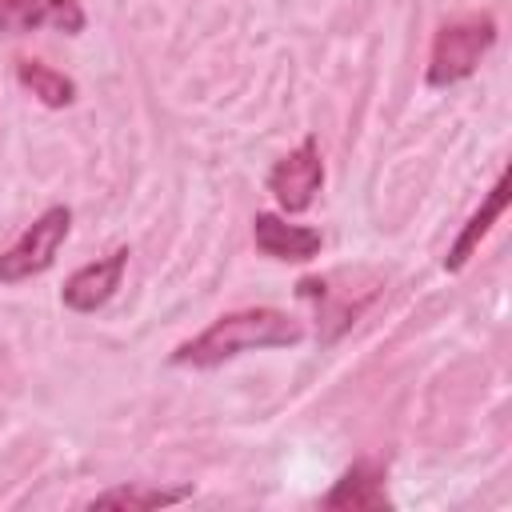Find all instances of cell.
Returning a JSON list of instances; mask_svg holds the SVG:
<instances>
[{
    "instance_id": "3957f363",
    "label": "cell",
    "mask_w": 512,
    "mask_h": 512,
    "mask_svg": "<svg viewBox=\"0 0 512 512\" xmlns=\"http://www.w3.org/2000/svg\"><path fill=\"white\" fill-rule=\"evenodd\" d=\"M68 232H72V208L68 204L44 208L20 232V240L0 256V284H24V280L48 272L56 252H60V244L68 240Z\"/></svg>"
},
{
    "instance_id": "52a82bcc",
    "label": "cell",
    "mask_w": 512,
    "mask_h": 512,
    "mask_svg": "<svg viewBox=\"0 0 512 512\" xmlns=\"http://www.w3.org/2000/svg\"><path fill=\"white\" fill-rule=\"evenodd\" d=\"M252 240H256V248L264 252V256H272V260H292V264H304V260H312L316 252H320V244H324V236L316 232V228H308V224H288L284 216H276V212H256L252 216Z\"/></svg>"
},
{
    "instance_id": "7a4b0ae2",
    "label": "cell",
    "mask_w": 512,
    "mask_h": 512,
    "mask_svg": "<svg viewBox=\"0 0 512 512\" xmlns=\"http://www.w3.org/2000/svg\"><path fill=\"white\" fill-rule=\"evenodd\" d=\"M492 44H496V20L488 12H468L440 24L432 36L428 72H424L428 88H448L468 80L480 68V60L492 52Z\"/></svg>"
},
{
    "instance_id": "30bf717a",
    "label": "cell",
    "mask_w": 512,
    "mask_h": 512,
    "mask_svg": "<svg viewBox=\"0 0 512 512\" xmlns=\"http://www.w3.org/2000/svg\"><path fill=\"white\" fill-rule=\"evenodd\" d=\"M180 500H192V488L180 484V488H160V484H116V488H104L88 500V508H120V512H152V508H168V504H180Z\"/></svg>"
},
{
    "instance_id": "8992f818",
    "label": "cell",
    "mask_w": 512,
    "mask_h": 512,
    "mask_svg": "<svg viewBox=\"0 0 512 512\" xmlns=\"http://www.w3.org/2000/svg\"><path fill=\"white\" fill-rule=\"evenodd\" d=\"M124 268H128V248H116V252H108V256L76 268L64 280V288H60L64 308H72V312H96V308H104L116 296V288L124 280Z\"/></svg>"
},
{
    "instance_id": "6da1fadb",
    "label": "cell",
    "mask_w": 512,
    "mask_h": 512,
    "mask_svg": "<svg viewBox=\"0 0 512 512\" xmlns=\"http://www.w3.org/2000/svg\"><path fill=\"white\" fill-rule=\"evenodd\" d=\"M304 340V328L296 316L280 312V308H240L228 312L220 320H212L200 336L184 340L172 352V364L180 368H216L240 352H256V348H292Z\"/></svg>"
},
{
    "instance_id": "5b68a950",
    "label": "cell",
    "mask_w": 512,
    "mask_h": 512,
    "mask_svg": "<svg viewBox=\"0 0 512 512\" xmlns=\"http://www.w3.org/2000/svg\"><path fill=\"white\" fill-rule=\"evenodd\" d=\"M88 16L80 0H0V32L4 36H28L36 28H56V32H84Z\"/></svg>"
},
{
    "instance_id": "ba28073f",
    "label": "cell",
    "mask_w": 512,
    "mask_h": 512,
    "mask_svg": "<svg viewBox=\"0 0 512 512\" xmlns=\"http://www.w3.org/2000/svg\"><path fill=\"white\" fill-rule=\"evenodd\" d=\"M324 508H352V512H388L392 500L384 492V468L376 460H356L324 496Z\"/></svg>"
},
{
    "instance_id": "8fae6325",
    "label": "cell",
    "mask_w": 512,
    "mask_h": 512,
    "mask_svg": "<svg viewBox=\"0 0 512 512\" xmlns=\"http://www.w3.org/2000/svg\"><path fill=\"white\" fill-rule=\"evenodd\" d=\"M16 80L44 104V108H68L76 100V84L72 76L40 64V60H16Z\"/></svg>"
},
{
    "instance_id": "277c9868",
    "label": "cell",
    "mask_w": 512,
    "mask_h": 512,
    "mask_svg": "<svg viewBox=\"0 0 512 512\" xmlns=\"http://www.w3.org/2000/svg\"><path fill=\"white\" fill-rule=\"evenodd\" d=\"M320 184H324V160H320L316 136H304L268 172V192L276 196V204L284 212H308L312 200H316V192H320Z\"/></svg>"
},
{
    "instance_id": "9c48e42d",
    "label": "cell",
    "mask_w": 512,
    "mask_h": 512,
    "mask_svg": "<svg viewBox=\"0 0 512 512\" xmlns=\"http://www.w3.org/2000/svg\"><path fill=\"white\" fill-rule=\"evenodd\" d=\"M504 204H508V172H500V180L492 184V192L480 200V208L468 216V224H464L460 236L452 240V248H448V256H444V272H460V268L472 260V252L480 248V240H484V236L492 232V224L500 220Z\"/></svg>"
}]
</instances>
